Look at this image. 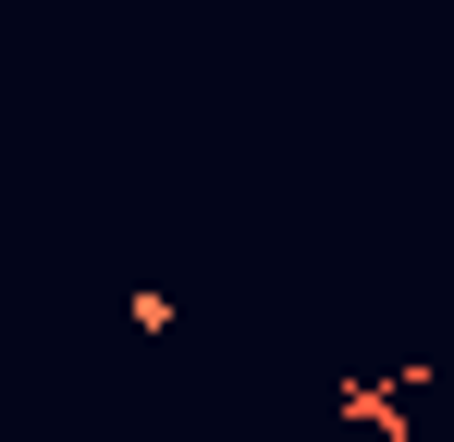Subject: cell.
<instances>
[{
    "instance_id": "obj_1",
    "label": "cell",
    "mask_w": 454,
    "mask_h": 442,
    "mask_svg": "<svg viewBox=\"0 0 454 442\" xmlns=\"http://www.w3.org/2000/svg\"><path fill=\"white\" fill-rule=\"evenodd\" d=\"M344 418H356V430H393V442H405V406H393V381H344Z\"/></svg>"
}]
</instances>
